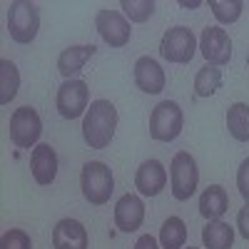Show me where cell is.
Here are the masks:
<instances>
[{
  "mask_svg": "<svg viewBox=\"0 0 249 249\" xmlns=\"http://www.w3.org/2000/svg\"><path fill=\"white\" fill-rule=\"evenodd\" d=\"M227 210H230V195H227V190L222 184H210L199 195V214L207 222L222 219Z\"/></svg>",
  "mask_w": 249,
  "mask_h": 249,
  "instance_id": "obj_17",
  "label": "cell"
},
{
  "mask_svg": "<svg viewBox=\"0 0 249 249\" xmlns=\"http://www.w3.org/2000/svg\"><path fill=\"white\" fill-rule=\"evenodd\" d=\"M135 85L147 95H160L164 90V70L155 57L144 55L135 62Z\"/></svg>",
  "mask_w": 249,
  "mask_h": 249,
  "instance_id": "obj_14",
  "label": "cell"
},
{
  "mask_svg": "<svg viewBox=\"0 0 249 249\" xmlns=\"http://www.w3.org/2000/svg\"><path fill=\"white\" fill-rule=\"evenodd\" d=\"M95 53H97L95 45H70V48H65L57 57V72L65 80H72V75H77L82 68H85V62Z\"/></svg>",
  "mask_w": 249,
  "mask_h": 249,
  "instance_id": "obj_16",
  "label": "cell"
},
{
  "mask_svg": "<svg viewBox=\"0 0 249 249\" xmlns=\"http://www.w3.org/2000/svg\"><path fill=\"white\" fill-rule=\"evenodd\" d=\"M227 130L237 142H249V105L232 102L227 110Z\"/></svg>",
  "mask_w": 249,
  "mask_h": 249,
  "instance_id": "obj_19",
  "label": "cell"
},
{
  "mask_svg": "<svg viewBox=\"0 0 249 249\" xmlns=\"http://www.w3.org/2000/svg\"><path fill=\"white\" fill-rule=\"evenodd\" d=\"M202 242L207 249H230L234 244V230L222 219H212L202 230Z\"/></svg>",
  "mask_w": 249,
  "mask_h": 249,
  "instance_id": "obj_18",
  "label": "cell"
},
{
  "mask_svg": "<svg viewBox=\"0 0 249 249\" xmlns=\"http://www.w3.org/2000/svg\"><path fill=\"white\" fill-rule=\"evenodd\" d=\"M0 249H33L30 234L23 230H8L0 239Z\"/></svg>",
  "mask_w": 249,
  "mask_h": 249,
  "instance_id": "obj_25",
  "label": "cell"
},
{
  "mask_svg": "<svg viewBox=\"0 0 249 249\" xmlns=\"http://www.w3.org/2000/svg\"><path fill=\"white\" fill-rule=\"evenodd\" d=\"M197 45H199V40L195 37L190 28L175 25L170 30H164L162 43H160V55L167 62H175V65H187L195 57Z\"/></svg>",
  "mask_w": 249,
  "mask_h": 249,
  "instance_id": "obj_4",
  "label": "cell"
},
{
  "mask_svg": "<svg viewBox=\"0 0 249 249\" xmlns=\"http://www.w3.org/2000/svg\"><path fill=\"white\" fill-rule=\"evenodd\" d=\"M40 30V13L37 5L30 0H15L8 8V33L15 43L28 45L35 40Z\"/></svg>",
  "mask_w": 249,
  "mask_h": 249,
  "instance_id": "obj_3",
  "label": "cell"
},
{
  "mask_svg": "<svg viewBox=\"0 0 249 249\" xmlns=\"http://www.w3.org/2000/svg\"><path fill=\"white\" fill-rule=\"evenodd\" d=\"M20 88V72L13 60L3 57L0 60V105H10V100H15Z\"/></svg>",
  "mask_w": 249,
  "mask_h": 249,
  "instance_id": "obj_20",
  "label": "cell"
},
{
  "mask_svg": "<svg viewBox=\"0 0 249 249\" xmlns=\"http://www.w3.org/2000/svg\"><path fill=\"white\" fill-rule=\"evenodd\" d=\"M144 222V204L137 195H122L115 204V224L120 232H137Z\"/></svg>",
  "mask_w": 249,
  "mask_h": 249,
  "instance_id": "obj_11",
  "label": "cell"
},
{
  "mask_svg": "<svg viewBox=\"0 0 249 249\" xmlns=\"http://www.w3.org/2000/svg\"><path fill=\"white\" fill-rule=\"evenodd\" d=\"M120 8L130 18V23H147V20L152 18V13H155L152 0H122Z\"/></svg>",
  "mask_w": 249,
  "mask_h": 249,
  "instance_id": "obj_24",
  "label": "cell"
},
{
  "mask_svg": "<svg viewBox=\"0 0 249 249\" xmlns=\"http://www.w3.org/2000/svg\"><path fill=\"white\" fill-rule=\"evenodd\" d=\"M237 190L244 197V202L249 204V157L239 164V170H237Z\"/></svg>",
  "mask_w": 249,
  "mask_h": 249,
  "instance_id": "obj_26",
  "label": "cell"
},
{
  "mask_svg": "<svg viewBox=\"0 0 249 249\" xmlns=\"http://www.w3.org/2000/svg\"><path fill=\"white\" fill-rule=\"evenodd\" d=\"M95 28L100 37L105 40L110 48H124L132 37V28L120 10H97L95 15Z\"/></svg>",
  "mask_w": 249,
  "mask_h": 249,
  "instance_id": "obj_9",
  "label": "cell"
},
{
  "mask_svg": "<svg viewBox=\"0 0 249 249\" xmlns=\"http://www.w3.org/2000/svg\"><path fill=\"white\" fill-rule=\"evenodd\" d=\"M55 105H57L60 117H65V120L85 117V112H88V107H90L88 82H82V80H65V82L57 88Z\"/></svg>",
  "mask_w": 249,
  "mask_h": 249,
  "instance_id": "obj_7",
  "label": "cell"
},
{
  "mask_svg": "<svg viewBox=\"0 0 249 249\" xmlns=\"http://www.w3.org/2000/svg\"><path fill=\"white\" fill-rule=\"evenodd\" d=\"M82 197L90 204H107L115 192V177L105 162H85L80 172Z\"/></svg>",
  "mask_w": 249,
  "mask_h": 249,
  "instance_id": "obj_2",
  "label": "cell"
},
{
  "mask_svg": "<svg viewBox=\"0 0 249 249\" xmlns=\"http://www.w3.org/2000/svg\"><path fill=\"white\" fill-rule=\"evenodd\" d=\"M247 68H249V53H247Z\"/></svg>",
  "mask_w": 249,
  "mask_h": 249,
  "instance_id": "obj_30",
  "label": "cell"
},
{
  "mask_svg": "<svg viewBox=\"0 0 249 249\" xmlns=\"http://www.w3.org/2000/svg\"><path fill=\"white\" fill-rule=\"evenodd\" d=\"M199 184V170L190 152H177L170 164V187L177 202H187Z\"/></svg>",
  "mask_w": 249,
  "mask_h": 249,
  "instance_id": "obj_5",
  "label": "cell"
},
{
  "mask_svg": "<svg viewBox=\"0 0 249 249\" xmlns=\"http://www.w3.org/2000/svg\"><path fill=\"white\" fill-rule=\"evenodd\" d=\"M210 10L217 18V23L230 25V23H237L239 20V15L244 10V3L242 0H210Z\"/></svg>",
  "mask_w": 249,
  "mask_h": 249,
  "instance_id": "obj_23",
  "label": "cell"
},
{
  "mask_svg": "<svg viewBox=\"0 0 249 249\" xmlns=\"http://www.w3.org/2000/svg\"><path fill=\"white\" fill-rule=\"evenodd\" d=\"M199 53L210 65H227L232 60V40L227 35V30H222L219 25H210L204 28L199 35Z\"/></svg>",
  "mask_w": 249,
  "mask_h": 249,
  "instance_id": "obj_10",
  "label": "cell"
},
{
  "mask_svg": "<svg viewBox=\"0 0 249 249\" xmlns=\"http://www.w3.org/2000/svg\"><path fill=\"white\" fill-rule=\"evenodd\" d=\"M184 124L182 107L175 100H162L150 115V137L157 142H172L179 137Z\"/></svg>",
  "mask_w": 249,
  "mask_h": 249,
  "instance_id": "obj_6",
  "label": "cell"
},
{
  "mask_svg": "<svg viewBox=\"0 0 249 249\" xmlns=\"http://www.w3.org/2000/svg\"><path fill=\"white\" fill-rule=\"evenodd\" d=\"M30 170H33V177L37 184H53L55 177H57V155L50 144H37L33 150V157H30Z\"/></svg>",
  "mask_w": 249,
  "mask_h": 249,
  "instance_id": "obj_15",
  "label": "cell"
},
{
  "mask_svg": "<svg viewBox=\"0 0 249 249\" xmlns=\"http://www.w3.org/2000/svg\"><path fill=\"white\" fill-rule=\"evenodd\" d=\"M43 135V120H40L37 110L33 107H20L10 117V140L15 147L28 150L40 140Z\"/></svg>",
  "mask_w": 249,
  "mask_h": 249,
  "instance_id": "obj_8",
  "label": "cell"
},
{
  "mask_svg": "<svg viewBox=\"0 0 249 249\" xmlns=\"http://www.w3.org/2000/svg\"><path fill=\"white\" fill-rule=\"evenodd\" d=\"M132 249H160V244H157V239H155L152 234H142V237L135 242Z\"/></svg>",
  "mask_w": 249,
  "mask_h": 249,
  "instance_id": "obj_28",
  "label": "cell"
},
{
  "mask_svg": "<svg viewBox=\"0 0 249 249\" xmlns=\"http://www.w3.org/2000/svg\"><path fill=\"white\" fill-rule=\"evenodd\" d=\"M237 230L244 239H249V204H244L237 214Z\"/></svg>",
  "mask_w": 249,
  "mask_h": 249,
  "instance_id": "obj_27",
  "label": "cell"
},
{
  "mask_svg": "<svg viewBox=\"0 0 249 249\" xmlns=\"http://www.w3.org/2000/svg\"><path fill=\"white\" fill-rule=\"evenodd\" d=\"M88 230L82 227V222L65 217L55 224L53 230V247L55 249H88Z\"/></svg>",
  "mask_w": 249,
  "mask_h": 249,
  "instance_id": "obj_13",
  "label": "cell"
},
{
  "mask_svg": "<svg viewBox=\"0 0 249 249\" xmlns=\"http://www.w3.org/2000/svg\"><path fill=\"white\" fill-rule=\"evenodd\" d=\"M164 184H167V170L162 167L160 160H144L140 167H137V175H135V187L137 192L144 195V197H157Z\"/></svg>",
  "mask_w": 249,
  "mask_h": 249,
  "instance_id": "obj_12",
  "label": "cell"
},
{
  "mask_svg": "<svg viewBox=\"0 0 249 249\" xmlns=\"http://www.w3.org/2000/svg\"><path fill=\"white\" fill-rule=\"evenodd\" d=\"M117 130V107L110 100H92L82 117V137L92 150H105Z\"/></svg>",
  "mask_w": 249,
  "mask_h": 249,
  "instance_id": "obj_1",
  "label": "cell"
},
{
  "mask_svg": "<svg viewBox=\"0 0 249 249\" xmlns=\"http://www.w3.org/2000/svg\"><path fill=\"white\" fill-rule=\"evenodd\" d=\"M222 88V70L217 65H202L195 75V95L197 97H212Z\"/></svg>",
  "mask_w": 249,
  "mask_h": 249,
  "instance_id": "obj_22",
  "label": "cell"
},
{
  "mask_svg": "<svg viewBox=\"0 0 249 249\" xmlns=\"http://www.w3.org/2000/svg\"><path fill=\"white\" fill-rule=\"evenodd\" d=\"M187 249H197V247H187Z\"/></svg>",
  "mask_w": 249,
  "mask_h": 249,
  "instance_id": "obj_31",
  "label": "cell"
},
{
  "mask_svg": "<svg viewBox=\"0 0 249 249\" xmlns=\"http://www.w3.org/2000/svg\"><path fill=\"white\" fill-rule=\"evenodd\" d=\"M184 242H187V224L179 217H167L160 230L162 249H184Z\"/></svg>",
  "mask_w": 249,
  "mask_h": 249,
  "instance_id": "obj_21",
  "label": "cell"
},
{
  "mask_svg": "<svg viewBox=\"0 0 249 249\" xmlns=\"http://www.w3.org/2000/svg\"><path fill=\"white\" fill-rule=\"evenodd\" d=\"M199 0H179V8H199Z\"/></svg>",
  "mask_w": 249,
  "mask_h": 249,
  "instance_id": "obj_29",
  "label": "cell"
}]
</instances>
